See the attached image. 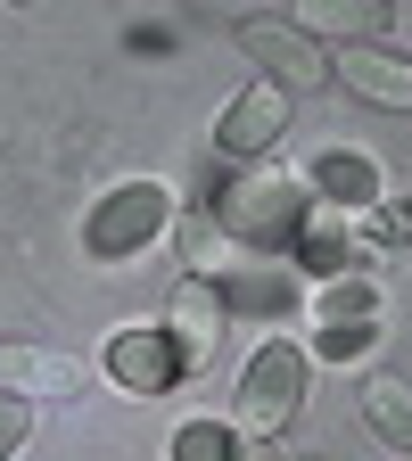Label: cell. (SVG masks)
<instances>
[{
    "label": "cell",
    "mask_w": 412,
    "mask_h": 461,
    "mask_svg": "<svg viewBox=\"0 0 412 461\" xmlns=\"http://www.w3.org/2000/svg\"><path fill=\"white\" fill-rule=\"evenodd\" d=\"M231 248H240V240L215 222V206H182V214H173V256H182L190 280H215L231 264Z\"/></svg>",
    "instance_id": "obj_13"
},
{
    "label": "cell",
    "mask_w": 412,
    "mask_h": 461,
    "mask_svg": "<svg viewBox=\"0 0 412 461\" xmlns=\"http://www.w3.org/2000/svg\"><path fill=\"white\" fill-rule=\"evenodd\" d=\"M231 41H240V50L256 58V67H264V83H280L288 99H306V91H322V83H330V58H322V41H314V33H298L288 17H248Z\"/></svg>",
    "instance_id": "obj_4"
},
{
    "label": "cell",
    "mask_w": 412,
    "mask_h": 461,
    "mask_svg": "<svg viewBox=\"0 0 412 461\" xmlns=\"http://www.w3.org/2000/svg\"><path fill=\"white\" fill-rule=\"evenodd\" d=\"M173 461H240V429L231 420H182L173 429Z\"/></svg>",
    "instance_id": "obj_15"
},
{
    "label": "cell",
    "mask_w": 412,
    "mask_h": 461,
    "mask_svg": "<svg viewBox=\"0 0 412 461\" xmlns=\"http://www.w3.org/2000/svg\"><path fill=\"white\" fill-rule=\"evenodd\" d=\"M215 222H223L240 248L288 256V248L306 240V222H314V198H306V182H298L288 165L256 157V165H240V173L223 182V198H215Z\"/></svg>",
    "instance_id": "obj_1"
},
{
    "label": "cell",
    "mask_w": 412,
    "mask_h": 461,
    "mask_svg": "<svg viewBox=\"0 0 412 461\" xmlns=\"http://www.w3.org/2000/svg\"><path fill=\"white\" fill-rule=\"evenodd\" d=\"M363 429H371L380 445L412 453V379H396V371H371V379H363Z\"/></svg>",
    "instance_id": "obj_14"
},
{
    "label": "cell",
    "mask_w": 412,
    "mask_h": 461,
    "mask_svg": "<svg viewBox=\"0 0 412 461\" xmlns=\"http://www.w3.org/2000/svg\"><path fill=\"white\" fill-rule=\"evenodd\" d=\"M298 403H306V346L264 338L248 355V371H240V395H231V429H240L248 445H272L288 420H298Z\"/></svg>",
    "instance_id": "obj_2"
},
{
    "label": "cell",
    "mask_w": 412,
    "mask_h": 461,
    "mask_svg": "<svg viewBox=\"0 0 412 461\" xmlns=\"http://www.w3.org/2000/svg\"><path fill=\"white\" fill-rule=\"evenodd\" d=\"M314 313H322V355H330V363L363 355V346L380 338V280H371V272H338V280H322Z\"/></svg>",
    "instance_id": "obj_7"
},
{
    "label": "cell",
    "mask_w": 412,
    "mask_h": 461,
    "mask_svg": "<svg viewBox=\"0 0 412 461\" xmlns=\"http://www.w3.org/2000/svg\"><path fill=\"white\" fill-rule=\"evenodd\" d=\"M240 461H264V453H256V445H240Z\"/></svg>",
    "instance_id": "obj_18"
},
{
    "label": "cell",
    "mask_w": 412,
    "mask_h": 461,
    "mask_svg": "<svg viewBox=\"0 0 412 461\" xmlns=\"http://www.w3.org/2000/svg\"><path fill=\"white\" fill-rule=\"evenodd\" d=\"M306 198L322 206V214H338V222H371L380 214V198H388V182H380V165L363 157V149H322L306 173Z\"/></svg>",
    "instance_id": "obj_5"
},
{
    "label": "cell",
    "mask_w": 412,
    "mask_h": 461,
    "mask_svg": "<svg viewBox=\"0 0 412 461\" xmlns=\"http://www.w3.org/2000/svg\"><path fill=\"white\" fill-rule=\"evenodd\" d=\"M288 132V91L280 83H248V91H231V107L215 115V149L231 157V165H256V157H272V140Z\"/></svg>",
    "instance_id": "obj_6"
},
{
    "label": "cell",
    "mask_w": 412,
    "mask_h": 461,
    "mask_svg": "<svg viewBox=\"0 0 412 461\" xmlns=\"http://www.w3.org/2000/svg\"><path fill=\"white\" fill-rule=\"evenodd\" d=\"M363 230H371V240H396V248H404V240H412V198H404V190H396V198H380V214H371Z\"/></svg>",
    "instance_id": "obj_16"
},
{
    "label": "cell",
    "mask_w": 412,
    "mask_h": 461,
    "mask_svg": "<svg viewBox=\"0 0 412 461\" xmlns=\"http://www.w3.org/2000/svg\"><path fill=\"white\" fill-rule=\"evenodd\" d=\"M91 387V363L67 355V346H33V338H0V395H25V403H50V395H83Z\"/></svg>",
    "instance_id": "obj_8"
},
{
    "label": "cell",
    "mask_w": 412,
    "mask_h": 461,
    "mask_svg": "<svg viewBox=\"0 0 412 461\" xmlns=\"http://www.w3.org/2000/svg\"><path fill=\"white\" fill-rule=\"evenodd\" d=\"M388 0H298L288 9V25L298 33H314V41H330V50H355V41H388Z\"/></svg>",
    "instance_id": "obj_12"
},
{
    "label": "cell",
    "mask_w": 412,
    "mask_h": 461,
    "mask_svg": "<svg viewBox=\"0 0 412 461\" xmlns=\"http://www.w3.org/2000/svg\"><path fill=\"white\" fill-rule=\"evenodd\" d=\"M173 190L165 182H115L91 214H83V256L91 264H124V256H141V248H157L165 230H173Z\"/></svg>",
    "instance_id": "obj_3"
},
{
    "label": "cell",
    "mask_w": 412,
    "mask_h": 461,
    "mask_svg": "<svg viewBox=\"0 0 412 461\" xmlns=\"http://www.w3.org/2000/svg\"><path fill=\"white\" fill-rule=\"evenodd\" d=\"M25 437H33V403L25 395H0V461H9Z\"/></svg>",
    "instance_id": "obj_17"
},
{
    "label": "cell",
    "mask_w": 412,
    "mask_h": 461,
    "mask_svg": "<svg viewBox=\"0 0 412 461\" xmlns=\"http://www.w3.org/2000/svg\"><path fill=\"white\" fill-rule=\"evenodd\" d=\"M330 75L355 91L363 107H396V115H412V58H404V50H388V41L330 50Z\"/></svg>",
    "instance_id": "obj_10"
},
{
    "label": "cell",
    "mask_w": 412,
    "mask_h": 461,
    "mask_svg": "<svg viewBox=\"0 0 412 461\" xmlns=\"http://www.w3.org/2000/svg\"><path fill=\"white\" fill-rule=\"evenodd\" d=\"M165 338H173V355H182V379L215 363V346H223V288L215 280H182L165 297Z\"/></svg>",
    "instance_id": "obj_11"
},
{
    "label": "cell",
    "mask_w": 412,
    "mask_h": 461,
    "mask_svg": "<svg viewBox=\"0 0 412 461\" xmlns=\"http://www.w3.org/2000/svg\"><path fill=\"white\" fill-rule=\"evenodd\" d=\"M99 371H107L115 387H133V395H165L173 379H182V355H173L165 321H133V330H115V338H107Z\"/></svg>",
    "instance_id": "obj_9"
}]
</instances>
